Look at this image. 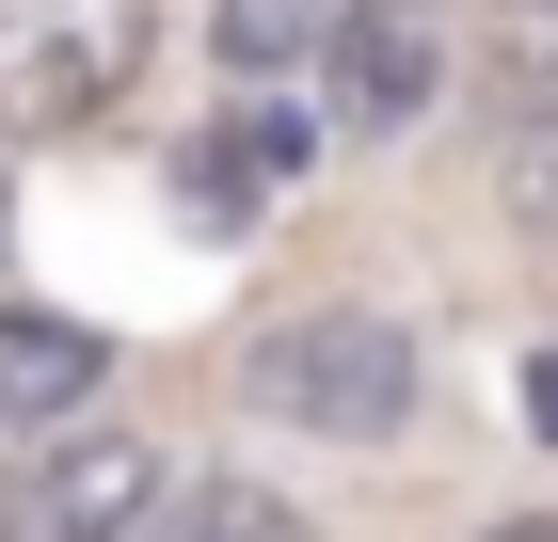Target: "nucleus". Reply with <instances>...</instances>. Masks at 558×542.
<instances>
[{"mask_svg":"<svg viewBox=\"0 0 558 542\" xmlns=\"http://www.w3.org/2000/svg\"><path fill=\"white\" fill-rule=\"evenodd\" d=\"M240 399L271 431H319V447H384L415 415V335L384 303H303V320H256L240 351Z\"/></svg>","mask_w":558,"mask_h":542,"instance_id":"f257e3e1","label":"nucleus"},{"mask_svg":"<svg viewBox=\"0 0 558 542\" xmlns=\"http://www.w3.org/2000/svg\"><path fill=\"white\" fill-rule=\"evenodd\" d=\"M160 16L144 0H0V128H96L129 112Z\"/></svg>","mask_w":558,"mask_h":542,"instance_id":"f03ea898","label":"nucleus"},{"mask_svg":"<svg viewBox=\"0 0 558 542\" xmlns=\"http://www.w3.org/2000/svg\"><path fill=\"white\" fill-rule=\"evenodd\" d=\"M144 510H160V447L144 431H48L16 479H0V542H129Z\"/></svg>","mask_w":558,"mask_h":542,"instance_id":"7ed1b4c3","label":"nucleus"},{"mask_svg":"<svg viewBox=\"0 0 558 542\" xmlns=\"http://www.w3.org/2000/svg\"><path fill=\"white\" fill-rule=\"evenodd\" d=\"M96 383H112V335L96 320H48V303H0V431L48 447V431L96 415Z\"/></svg>","mask_w":558,"mask_h":542,"instance_id":"20e7f679","label":"nucleus"},{"mask_svg":"<svg viewBox=\"0 0 558 542\" xmlns=\"http://www.w3.org/2000/svg\"><path fill=\"white\" fill-rule=\"evenodd\" d=\"M430 81H447L430 0H336V112H351V128H415Z\"/></svg>","mask_w":558,"mask_h":542,"instance_id":"39448f33","label":"nucleus"},{"mask_svg":"<svg viewBox=\"0 0 558 542\" xmlns=\"http://www.w3.org/2000/svg\"><path fill=\"white\" fill-rule=\"evenodd\" d=\"M208 48L240 64V81H271V64H303V48H336V0H208Z\"/></svg>","mask_w":558,"mask_h":542,"instance_id":"423d86ee","label":"nucleus"},{"mask_svg":"<svg viewBox=\"0 0 558 542\" xmlns=\"http://www.w3.org/2000/svg\"><path fill=\"white\" fill-rule=\"evenodd\" d=\"M495 192H511L526 240H558V96L543 112H511V160H495Z\"/></svg>","mask_w":558,"mask_h":542,"instance_id":"0eeeda50","label":"nucleus"},{"mask_svg":"<svg viewBox=\"0 0 558 542\" xmlns=\"http://www.w3.org/2000/svg\"><path fill=\"white\" fill-rule=\"evenodd\" d=\"M192 542H319V527H303L288 495H256V479H208V495H192Z\"/></svg>","mask_w":558,"mask_h":542,"instance_id":"6e6552de","label":"nucleus"},{"mask_svg":"<svg viewBox=\"0 0 558 542\" xmlns=\"http://www.w3.org/2000/svg\"><path fill=\"white\" fill-rule=\"evenodd\" d=\"M495 64H526V81H558V0H511V16H495Z\"/></svg>","mask_w":558,"mask_h":542,"instance_id":"1a4fd4ad","label":"nucleus"},{"mask_svg":"<svg viewBox=\"0 0 558 542\" xmlns=\"http://www.w3.org/2000/svg\"><path fill=\"white\" fill-rule=\"evenodd\" d=\"M526 415H543V431H558V351H543V368H526Z\"/></svg>","mask_w":558,"mask_h":542,"instance_id":"9d476101","label":"nucleus"},{"mask_svg":"<svg viewBox=\"0 0 558 542\" xmlns=\"http://www.w3.org/2000/svg\"><path fill=\"white\" fill-rule=\"evenodd\" d=\"M478 542H558V510H511V527H478Z\"/></svg>","mask_w":558,"mask_h":542,"instance_id":"9b49d317","label":"nucleus"},{"mask_svg":"<svg viewBox=\"0 0 558 542\" xmlns=\"http://www.w3.org/2000/svg\"><path fill=\"white\" fill-rule=\"evenodd\" d=\"M0 224H16V208H0Z\"/></svg>","mask_w":558,"mask_h":542,"instance_id":"f8f14e48","label":"nucleus"}]
</instances>
